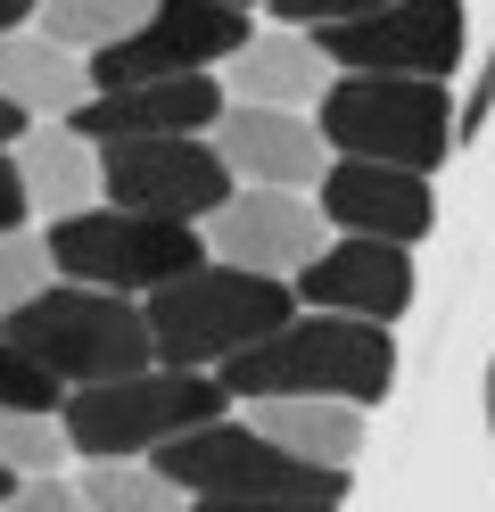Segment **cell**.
<instances>
[{"instance_id": "obj_17", "label": "cell", "mask_w": 495, "mask_h": 512, "mask_svg": "<svg viewBox=\"0 0 495 512\" xmlns=\"http://www.w3.org/2000/svg\"><path fill=\"white\" fill-rule=\"evenodd\" d=\"M0 100H9L25 124H66V116L91 100V67H83V50L50 42L42 25H25V34H0Z\"/></svg>"}, {"instance_id": "obj_23", "label": "cell", "mask_w": 495, "mask_h": 512, "mask_svg": "<svg viewBox=\"0 0 495 512\" xmlns=\"http://www.w3.org/2000/svg\"><path fill=\"white\" fill-rule=\"evenodd\" d=\"M42 281H50V248L33 240V232H0V323H9Z\"/></svg>"}, {"instance_id": "obj_26", "label": "cell", "mask_w": 495, "mask_h": 512, "mask_svg": "<svg viewBox=\"0 0 495 512\" xmlns=\"http://www.w3.org/2000/svg\"><path fill=\"white\" fill-rule=\"evenodd\" d=\"M0 512H83V496L66 488V479H17V496Z\"/></svg>"}, {"instance_id": "obj_6", "label": "cell", "mask_w": 495, "mask_h": 512, "mask_svg": "<svg viewBox=\"0 0 495 512\" xmlns=\"http://www.w3.org/2000/svg\"><path fill=\"white\" fill-rule=\"evenodd\" d=\"M190 504H339L347 496V471H314L297 463L289 446H273L248 422H198L182 438H165L149 455Z\"/></svg>"}, {"instance_id": "obj_33", "label": "cell", "mask_w": 495, "mask_h": 512, "mask_svg": "<svg viewBox=\"0 0 495 512\" xmlns=\"http://www.w3.org/2000/svg\"><path fill=\"white\" fill-rule=\"evenodd\" d=\"M487 422H495V364H487Z\"/></svg>"}, {"instance_id": "obj_5", "label": "cell", "mask_w": 495, "mask_h": 512, "mask_svg": "<svg viewBox=\"0 0 495 512\" xmlns=\"http://www.w3.org/2000/svg\"><path fill=\"white\" fill-rule=\"evenodd\" d=\"M314 133L330 157L438 174L454 149V100L446 83H413V75H330V91L314 100Z\"/></svg>"}, {"instance_id": "obj_27", "label": "cell", "mask_w": 495, "mask_h": 512, "mask_svg": "<svg viewBox=\"0 0 495 512\" xmlns=\"http://www.w3.org/2000/svg\"><path fill=\"white\" fill-rule=\"evenodd\" d=\"M487 108H495V50H487V75L471 83V100L454 108V133H462V124H471V133H479V124H487Z\"/></svg>"}, {"instance_id": "obj_7", "label": "cell", "mask_w": 495, "mask_h": 512, "mask_svg": "<svg viewBox=\"0 0 495 512\" xmlns=\"http://www.w3.org/2000/svg\"><path fill=\"white\" fill-rule=\"evenodd\" d=\"M42 248H50V281H83V290H116V298H149L165 281H182L190 265H207L198 223H165V215H132V207L58 215Z\"/></svg>"}, {"instance_id": "obj_22", "label": "cell", "mask_w": 495, "mask_h": 512, "mask_svg": "<svg viewBox=\"0 0 495 512\" xmlns=\"http://www.w3.org/2000/svg\"><path fill=\"white\" fill-rule=\"evenodd\" d=\"M58 463H66L58 413H0V471H17V479H58Z\"/></svg>"}, {"instance_id": "obj_30", "label": "cell", "mask_w": 495, "mask_h": 512, "mask_svg": "<svg viewBox=\"0 0 495 512\" xmlns=\"http://www.w3.org/2000/svg\"><path fill=\"white\" fill-rule=\"evenodd\" d=\"M33 9H42V0H0V34H25Z\"/></svg>"}, {"instance_id": "obj_10", "label": "cell", "mask_w": 495, "mask_h": 512, "mask_svg": "<svg viewBox=\"0 0 495 512\" xmlns=\"http://www.w3.org/2000/svg\"><path fill=\"white\" fill-rule=\"evenodd\" d=\"M314 50L330 58V75H413L446 83L462 58V0H380L347 25H322Z\"/></svg>"}, {"instance_id": "obj_13", "label": "cell", "mask_w": 495, "mask_h": 512, "mask_svg": "<svg viewBox=\"0 0 495 512\" xmlns=\"http://www.w3.org/2000/svg\"><path fill=\"white\" fill-rule=\"evenodd\" d=\"M289 298L306 314H355V323H396L413 306V248L388 240H330L306 273L289 281Z\"/></svg>"}, {"instance_id": "obj_28", "label": "cell", "mask_w": 495, "mask_h": 512, "mask_svg": "<svg viewBox=\"0 0 495 512\" xmlns=\"http://www.w3.org/2000/svg\"><path fill=\"white\" fill-rule=\"evenodd\" d=\"M25 182H17V166H9V157H0V232H25Z\"/></svg>"}, {"instance_id": "obj_12", "label": "cell", "mask_w": 495, "mask_h": 512, "mask_svg": "<svg viewBox=\"0 0 495 512\" xmlns=\"http://www.w3.org/2000/svg\"><path fill=\"white\" fill-rule=\"evenodd\" d=\"M314 207L339 240H388L413 248L429 223H438V199H429V174L405 166H363V157H330L314 182Z\"/></svg>"}, {"instance_id": "obj_18", "label": "cell", "mask_w": 495, "mask_h": 512, "mask_svg": "<svg viewBox=\"0 0 495 512\" xmlns=\"http://www.w3.org/2000/svg\"><path fill=\"white\" fill-rule=\"evenodd\" d=\"M9 166L25 182V207L50 215V223L99 207V149L75 133V124H25L17 149H9Z\"/></svg>"}, {"instance_id": "obj_8", "label": "cell", "mask_w": 495, "mask_h": 512, "mask_svg": "<svg viewBox=\"0 0 495 512\" xmlns=\"http://www.w3.org/2000/svg\"><path fill=\"white\" fill-rule=\"evenodd\" d=\"M248 34H256L248 9H223V0H149V17L116 50H91L83 67H91V91L182 83V75H215Z\"/></svg>"}, {"instance_id": "obj_1", "label": "cell", "mask_w": 495, "mask_h": 512, "mask_svg": "<svg viewBox=\"0 0 495 512\" xmlns=\"http://www.w3.org/2000/svg\"><path fill=\"white\" fill-rule=\"evenodd\" d=\"M223 397H339V405H380L396 380V347L380 323H355V314H289L273 339H256L248 356H231Z\"/></svg>"}, {"instance_id": "obj_4", "label": "cell", "mask_w": 495, "mask_h": 512, "mask_svg": "<svg viewBox=\"0 0 495 512\" xmlns=\"http://www.w3.org/2000/svg\"><path fill=\"white\" fill-rule=\"evenodd\" d=\"M198 422H223V380L174 372V364H149L132 380H91V389H66V405H58L66 455H83V463L157 455L165 438H182Z\"/></svg>"}, {"instance_id": "obj_24", "label": "cell", "mask_w": 495, "mask_h": 512, "mask_svg": "<svg viewBox=\"0 0 495 512\" xmlns=\"http://www.w3.org/2000/svg\"><path fill=\"white\" fill-rule=\"evenodd\" d=\"M58 405H66V389L33 356H17V347L0 339V413H58Z\"/></svg>"}, {"instance_id": "obj_19", "label": "cell", "mask_w": 495, "mask_h": 512, "mask_svg": "<svg viewBox=\"0 0 495 512\" xmlns=\"http://www.w3.org/2000/svg\"><path fill=\"white\" fill-rule=\"evenodd\" d=\"M248 430H264L273 446H289V455L314 463V471H355L363 405H339V397H256Z\"/></svg>"}, {"instance_id": "obj_16", "label": "cell", "mask_w": 495, "mask_h": 512, "mask_svg": "<svg viewBox=\"0 0 495 512\" xmlns=\"http://www.w3.org/2000/svg\"><path fill=\"white\" fill-rule=\"evenodd\" d=\"M322 91H330V58L314 50V34H289V25L248 34L223 58V108H289V116H306Z\"/></svg>"}, {"instance_id": "obj_20", "label": "cell", "mask_w": 495, "mask_h": 512, "mask_svg": "<svg viewBox=\"0 0 495 512\" xmlns=\"http://www.w3.org/2000/svg\"><path fill=\"white\" fill-rule=\"evenodd\" d=\"M83 512H190V496L165 479L149 455H132V463H83Z\"/></svg>"}, {"instance_id": "obj_2", "label": "cell", "mask_w": 495, "mask_h": 512, "mask_svg": "<svg viewBox=\"0 0 495 512\" xmlns=\"http://www.w3.org/2000/svg\"><path fill=\"white\" fill-rule=\"evenodd\" d=\"M149 314V347H157V364H174V372H223L231 356H248L256 339H273L297 298H289V281H264V273H240V265H190L182 281H165V290L141 298Z\"/></svg>"}, {"instance_id": "obj_34", "label": "cell", "mask_w": 495, "mask_h": 512, "mask_svg": "<svg viewBox=\"0 0 495 512\" xmlns=\"http://www.w3.org/2000/svg\"><path fill=\"white\" fill-rule=\"evenodd\" d=\"M223 9H256V0H223Z\"/></svg>"}, {"instance_id": "obj_32", "label": "cell", "mask_w": 495, "mask_h": 512, "mask_svg": "<svg viewBox=\"0 0 495 512\" xmlns=\"http://www.w3.org/2000/svg\"><path fill=\"white\" fill-rule=\"evenodd\" d=\"M9 496H17V471H0V504H9Z\"/></svg>"}, {"instance_id": "obj_9", "label": "cell", "mask_w": 495, "mask_h": 512, "mask_svg": "<svg viewBox=\"0 0 495 512\" xmlns=\"http://www.w3.org/2000/svg\"><path fill=\"white\" fill-rule=\"evenodd\" d=\"M99 199L165 223H207L231 199V174L207 133H157V141H99Z\"/></svg>"}, {"instance_id": "obj_31", "label": "cell", "mask_w": 495, "mask_h": 512, "mask_svg": "<svg viewBox=\"0 0 495 512\" xmlns=\"http://www.w3.org/2000/svg\"><path fill=\"white\" fill-rule=\"evenodd\" d=\"M17 133H25V116H17L9 100H0V157H9V149H17Z\"/></svg>"}, {"instance_id": "obj_15", "label": "cell", "mask_w": 495, "mask_h": 512, "mask_svg": "<svg viewBox=\"0 0 495 512\" xmlns=\"http://www.w3.org/2000/svg\"><path fill=\"white\" fill-rule=\"evenodd\" d=\"M223 116V83L215 75H182V83H132V91H91L66 116L75 133L99 141H157V133H215Z\"/></svg>"}, {"instance_id": "obj_3", "label": "cell", "mask_w": 495, "mask_h": 512, "mask_svg": "<svg viewBox=\"0 0 495 512\" xmlns=\"http://www.w3.org/2000/svg\"><path fill=\"white\" fill-rule=\"evenodd\" d=\"M0 339L33 356L58 389H91V380H132L157 364L149 347V314L141 298H116V290H83V281H42L9 323Z\"/></svg>"}, {"instance_id": "obj_25", "label": "cell", "mask_w": 495, "mask_h": 512, "mask_svg": "<svg viewBox=\"0 0 495 512\" xmlns=\"http://www.w3.org/2000/svg\"><path fill=\"white\" fill-rule=\"evenodd\" d=\"M273 9V25H289V34H322V25H347L363 9H380V0H264Z\"/></svg>"}, {"instance_id": "obj_14", "label": "cell", "mask_w": 495, "mask_h": 512, "mask_svg": "<svg viewBox=\"0 0 495 512\" xmlns=\"http://www.w3.org/2000/svg\"><path fill=\"white\" fill-rule=\"evenodd\" d=\"M207 141L223 157L231 190H306L314 199V182L330 166L314 116H289V108H223Z\"/></svg>"}, {"instance_id": "obj_29", "label": "cell", "mask_w": 495, "mask_h": 512, "mask_svg": "<svg viewBox=\"0 0 495 512\" xmlns=\"http://www.w3.org/2000/svg\"><path fill=\"white\" fill-rule=\"evenodd\" d=\"M190 512H339V504H190Z\"/></svg>"}, {"instance_id": "obj_21", "label": "cell", "mask_w": 495, "mask_h": 512, "mask_svg": "<svg viewBox=\"0 0 495 512\" xmlns=\"http://www.w3.org/2000/svg\"><path fill=\"white\" fill-rule=\"evenodd\" d=\"M149 17V0H42V9H33V25H42L50 42H66V50H116L132 25Z\"/></svg>"}, {"instance_id": "obj_11", "label": "cell", "mask_w": 495, "mask_h": 512, "mask_svg": "<svg viewBox=\"0 0 495 512\" xmlns=\"http://www.w3.org/2000/svg\"><path fill=\"white\" fill-rule=\"evenodd\" d=\"M207 256L215 265H240L264 281H297L330 248V223L306 190H231V199L207 215Z\"/></svg>"}]
</instances>
